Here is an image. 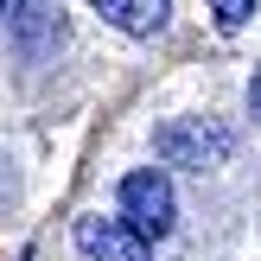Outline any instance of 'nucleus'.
<instances>
[{"label": "nucleus", "mask_w": 261, "mask_h": 261, "mask_svg": "<svg viewBox=\"0 0 261 261\" xmlns=\"http://www.w3.org/2000/svg\"><path fill=\"white\" fill-rule=\"evenodd\" d=\"M249 109L261 115V70H255V83H249Z\"/></svg>", "instance_id": "7"}, {"label": "nucleus", "mask_w": 261, "mask_h": 261, "mask_svg": "<svg viewBox=\"0 0 261 261\" xmlns=\"http://www.w3.org/2000/svg\"><path fill=\"white\" fill-rule=\"evenodd\" d=\"M153 153H160L166 166H217V160H229V134L223 127H211L204 115H191V121H166L160 134H153Z\"/></svg>", "instance_id": "2"}, {"label": "nucleus", "mask_w": 261, "mask_h": 261, "mask_svg": "<svg viewBox=\"0 0 261 261\" xmlns=\"http://www.w3.org/2000/svg\"><path fill=\"white\" fill-rule=\"evenodd\" d=\"M211 13H217V25H223V32H242V25H249V13H255V7H249V0H217Z\"/></svg>", "instance_id": "6"}, {"label": "nucleus", "mask_w": 261, "mask_h": 261, "mask_svg": "<svg viewBox=\"0 0 261 261\" xmlns=\"http://www.w3.org/2000/svg\"><path fill=\"white\" fill-rule=\"evenodd\" d=\"M7 19H13V32L25 38V58H32V45L38 38H58V7H7Z\"/></svg>", "instance_id": "5"}, {"label": "nucleus", "mask_w": 261, "mask_h": 261, "mask_svg": "<svg viewBox=\"0 0 261 261\" xmlns=\"http://www.w3.org/2000/svg\"><path fill=\"white\" fill-rule=\"evenodd\" d=\"M121 223L140 229L147 242H160L166 229L178 223V204H172V185H166L160 166H140V172L121 178Z\"/></svg>", "instance_id": "1"}, {"label": "nucleus", "mask_w": 261, "mask_h": 261, "mask_svg": "<svg viewBox=\"0 0 261 261\" xmlns=\"http://www.w3.org/2000/svg\"><path fill=\"white\" fill-rule=\"evenodd\" d=\"M70 242H76V261H153V242L127 229L121 217H76Z\"/></svg>", "instance_id": "3"}, {"label": "nucleus", "mask_w": 261, "mask_h": 261, "mask_svg": "<svg viewBox=\"0 0 261 261\" xmlns=\"http://www.w3.org/2000/svg\"><path fill=\"white\" fill-rule=\"evenodd\" d=\"M96 13H102L109 25H121V32H140V38H147V32L166 25L172 7H166V0H96Z\"/></svg>", "instance_id": "4"}, {"label": "nucleus", "mask_w": 261, "mask_h": 261, "mask_svg": "<svg viewBox=\"0 0 261 261\" xmlns=\"http://www.w3.org/2000/svg\"><path fill=\"white\" fill-rule=\"evenodd\" d=\"M0 13H7V7H0Z\"/></svg>", "instance_id": "8"}]
</instances>
